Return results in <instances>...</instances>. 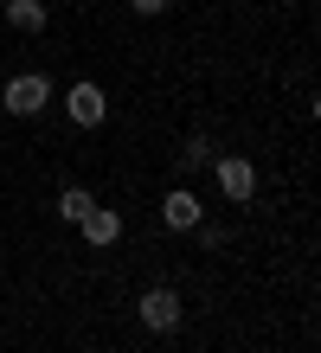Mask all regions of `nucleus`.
I'll list each match as a JSON object with an SVG mask.
<instances>
[{
    "mask_svg": "<svg viewBox=\"0 0 321 353\" xmlns=\"http://www.w3.org/2000/svg\"><path fill=\"white\" fill-rule=\"evenodd\" d=\"M135 315L148 334H174V327L186 321V308H180V289L174 283H148L142 296H135Z\"/></svg>",
    "mask_w": 321,
    "mask_h": 353,
    "instance_id": "nucleus-1",
    "label": "nucleus"
},
{
    "mask_svg": "<svg viewBox=\"0 0 321 353\" xmlns=\"http://www.w3.org/2000/svg\"><path fill=\"white\" fill-rule=\"evenodd\" d=\"M193 232H200V244H206V251H219V244H225V232H219V225H206V219L193 225Z\"/></svg>",
    "mask_w": 321,
    "mask_h": 353,
    "instance_id": "nucleus-10",
    "label": "nucleus"
},
{
    "mask_svg": "<svg viewBox=\"0 0 321 353\" xmlns=\"http://www.w3.org/2000/svg\"><path fill=\"white\" fill-rule=\"evenodd\" d=\"M77 232L90 238V244H116V238H122V219L110 212V205H90V212L77 219Z\"/></svg>",
    "mask_w": 321,
    "mask_h": 353,
    "instance_id": "nucleus-7",
    "label": "nucleus"
},
{
    "mask_svg": "<svg viewBox=\"0 0 321 353\" xmlns=\"http://www.w3.org/2000/svg\"><path fill=\"white\" fill-rule=\"evenodd\" d=\"M200 219H206V205L193 199L186 186H174V193L161 199V225H167V232H193V225H200Z\"/></svg>",
    "mask_w": 321,
    "mask_h": 353,
    "instance_id": "nucleus-5",
    "label": "nucleus"
},
{
    "mask_svg": "<svg viewBox=\"0 0 321 353\" xmlns=\"http://www.w3.org/2000/svg\"><path fill=\"white\" fill-rule=\"evenodd\" d=\"M212 174H219V193H225L231 205H244V199L257 193V168H251L244 154H219V161H212Z\"/></svg>",
    "mask_w": 321,
    "mask_h": 353,
    "instance_id": "nucleus-4",
    "label": "nucleus"
},
{
    "mask_svg": "<svg viewBox=\"0 0 321 353\" xmlns=\"http://www.w3.org/2000/svg\"><path fill=\"white\" fill-rule=\"evenodd\" d=\"M90 205H97V199H90V186H64V193H58V219H64V225H77Z\"/></svg>",
    "mask_w": 321,
    "mask_h": 353,
    "instance_id": "nucleus-8",
    "label": "nucleus"
},
{
    "mask_svg": "<svg viewBox=\"0 0 321 353\" xmlns=\"http://www.w3.org/2000/svg\"><path fill=\"white\" fill-rule=\"evenodd\" d=\"M174 161H180V174H193V168H212V141H206V135H186V148H180Z\"/></svg>",
    "mask_w": 321,
    "mask_h": 353,
    "instance_id": "nucleus-9",
    "label": "nucleus"
},
{
    "mask_svg": "<svg viewBox=\"0 0 321 353\" xmlns=\"http://www.w3.org/2000/svg\"><path fill=\"white\" fill-rule=\"evenodd\" d=\"M0 13H7V26L13 32H46V0H0Z\"/></svg>",
    "mask_w": 321,
    "mask_h": 353,
    "instance_id": "nucleus-6",
    "label": "nucleus"
},
{
    "mask_svg": "<svg viewBox=\"0 0 321 353\" xmlns=\"http://www.w3.org/2000/svg\"><path fill=\"white\" fill-rule=\"evenodd\" d=\"M128 7H135L142 19H155V13H167V7H174V0H128Z\"/></svg>",
    "mask_w": 321,
    "mask_h": 353,
    "instance_id": "nucleus-11",
    "label": "nucleus"
},
{
    "mask_svg": "<svg viewBox=\"0 0 321 353\" xmlns=\"http://www.w3.org/2000/svg\"><path fill=\"white\" fill-rule=\"evenodd\" d=\"M64 116H71L77 129H97V122L110 116V97H103V90L90 84V77H77V84L64 90Z\"/></svg>",
    "mask_w": 321,
    "mask_h": 353,
    "instance_id": "nucleus-3",
    "label": "nucleus"
},
{
    "mask_svg": "<svg viewBox=\"0 0 321 353\" xmlns=\"http://www.w3.org/2000/svg\"><path fill=\"white\" fill-rule=\"evenodd\" d=\"M46 103H52V77L46 71H19V77H7V90H0V110L19 116V122H32Z\"/></svg>",
    "mask_w": 321,
    "mask_h": 353,
    "instance_id": "nucleus-2",
    "label": "nucleus"
}]
</instances>
